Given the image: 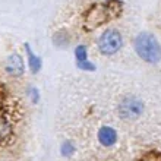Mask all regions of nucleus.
Segmentation results:
<instances>
[{
	"instance_id": "f257e3e1",
	"label": "nucleus",
	"mask_w": 161,
	"mask_h": 161,
	"mask_svg": "<svg viewBox=\"0 0 161 161\" xmlns=\"http://www.w3.org/2000/svg\"><path fill=\"white\" fill-rule=\"evenodd\" d=\"M133 48L144 62L157 65L161 60V46L154 34L139 32L133 40Z\"/></svg>"
},
{
	"instance_id": "f03ea898",
	"label": "nucleus",
	"mask_w": 161,
	"mask_h": 161,
	"mask_svg": "<svg viewBox=\"0 0 161 161\" xmlns=\"http://www.w3.org/2000/svg\"><path fill=\"white\" fill-rule=\"evenodd\" d=\"M97 47L103 56H114L123 47V35L116 28H107L100 34Z\"/></svg>"
},
{
	"instance_id": "7ed1b4c3",
	"label": "nucleus",
	"mask_w": 161,
	"mask_h": 161,
	"mask_svg": "<svg viewBox=\"0 0 161 161\" xmlns=\"http://www.w3.org/2000/svg\"><path fill=\"white\" fill-rule=\"evenodd\" d=\"M117 113L123 120H136L144 113V103L138 97L128 95L120 100L117 105Z\"/></svg>"
},
{
	"instance_id": "20e7f679",
	"label": "nucleus",
	"mask_w": 161,
	"mask_h": 161,
	"mask_svg": "<svg viewBox=\"0 0 161 161\" xmlns=\"http://www.w3.org/2000/svg\"><path fill=\"white\" fill-rule=\"evenodd\" d=\"M5 72L9 76H13V78H18V76H22L25 72V63L24 59L21 57V54L18 53H12L6 57L5 60Z\"/></svg>"
},
{
	"instance_id": "39448f33",
	"label": "nucleus",
	"mask_w": 161,
	"mask_h": 161,
	"mask_svg": "<svg viewBox=\"0 0 161 161\" xmlns=\"http://www.w3.org/2000/svg\"><path fill=\"white\" fill-rule=\"evenodd\" d=\"M97 138L103 147H113L117 142V132L111 126H101L97 132Z\"/></svg>"
},
{
	"instance_id": "423d86ee",
	"label": "nucleus",
	"mask_w": 161,
	"mask_h": 161,
	"mask_svg": "<svg viewBox=\"0 0 161 161\" xmlns=\"http://www.w3.org/2000/svg\"><path fill=\"white\" fill-rule=\"evenodd\" d=\"M25 53H27V62H28L29 69H31V72L35 75V73H38V72L41 71V67H43V60H41L40 56L34 54V51L31 50L28 43H25Z\"/></svg>"
},
{
	"instance_id": "0eeeda50",
	"label": "nucleus",
	"mask_w": 161,
	"mask_h": 161,
	"mask_svg": "<svg viewBox=\"0 0 161 161\" xmlns=\"http://www.w3.org/2000/svg\"><path fill=\"white\" fill-rule=\"evenodd\" d=\"M75 57H76V62L88 60V48H86L85 44H79V46L75 47Z\"/></svg>"
},
{
	"instance_id": "6e6552de",
	"label": "nucleus",
	"mask_w": 161,
	"mask_h": 161,
	"mask_svg": "<svg viewBox=\"0 0 161 161\" xmlns=\"http://www.w3.org/2000/svg\"><path fill=\"white\" fill-rule=\"evenodd\" d=\"M62 155L65 157H69L73 154V149H75V147H73V144L71 142V141H65V142L62 144Z\"/></svg>"
},
{
	"instance_id": "1a4fd4ad",
	"label": "nucleus",
	"mask_w": 161,
	"mask_h": 161,
	"mask_svg": "<svg viewBox=\"0 0 161 161\" xmlns=\"http://www.w3.org/2000/svg\"><path fill=\"white\" fill-rule=\"evenodd\" d=\"M76 66L79 67V69H82V71H95V65L92 62H90V60H84V62H76Z\"/></svg>"
},
{
	"instance_id": "9d476101",
	"label": "nucleus",
	"mask_w": 161,
	"mask_h": 161,
	"mask_svg": "<svg viewBox=\"0 0 161 161\" xmlns=\"http://www.w3.org/2000/svg\"><path fill=\"white\" fill-rule=\"evenodd\" d=\"M29 95H31V98H32V103H38L40 95H38V90H37V88H29Z\"/></svg>"
}]
</instances>
